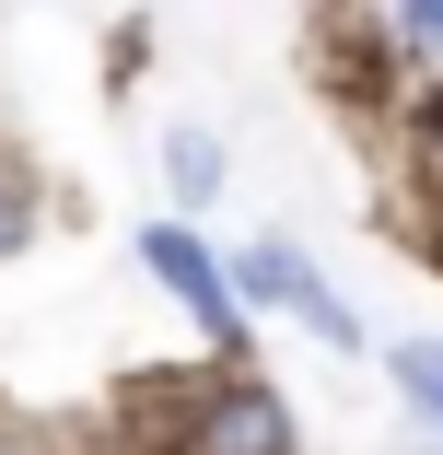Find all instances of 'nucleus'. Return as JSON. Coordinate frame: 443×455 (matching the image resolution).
<instances>
[{"mask_svg":"<svg viewBox=\"0 0 443 455\" xmlns=\"http://www.w3.org/2000/svg\"><path fill=\"white\" fill-rule=\"evenodd\" d=\"M140 257L163 268V292H187V315L233 350V281H222V257H210L199 234H175V222H152V234H140Z\"/></svg>","mask_w":443,"mask_h":455,"instance_id":"f257e3e1","label":"nucleus"},{"mask_svg":"<svg viewBox=\"0 0 443 455\" xmlns=\"http://www.w3.org/2000/svg\"><path fill=\"white\" fill-rule=\"evenodd\" d=\"M199 455H292V409L269 386H222L199 409Z\"/></svg>","mask_w":443,"mask_h":455,"instance_id":"f03ea898","label":"nucleus"},{"mask_svg":"<svg viewBox=\"0 0 443 455\" xmlns=\"http://www.w3.org/2000/svg\"><path fill=\"white\" fill-rule=\"evenodd\" d=\"M233 292H245V304H304V315H315L327 339H350V315H338V304L315 292V268H304L292 245H245V257H233Z\"/></svg>","mask_w":443,"mask_h":455,"instance_id":"7ed1b4c3","label":"nucleus"},{"mask_svg":"<svg viewBox=\"0 0 443 455\" xmlns=\"http://www.w3.org/2000/svg\"><path fill=\"white\" fill-rule=\"evenodd\" d=\"M163 164H175V188H187V211H199V199L222 188V152H210L199 129H175V140H163Z\"/></svg>","mask_w":443,"mask_h":455,"instance_id":"20e7f679","label":"nucleus"},{"mask_svg":"<svg viewBox=\"0 0 443 455\" xmlns=\"http://www.w3.org/2000/svg\"><path fill=\"white\" fill-rule=\"evenodd\" d=\"M397 386H408V397L443 420V339H408V350H397Z\"/></svg>","mask_w":443,"mask_h":455,"instance_id":"39448f33","label":"nucleus"}]
</instances>
